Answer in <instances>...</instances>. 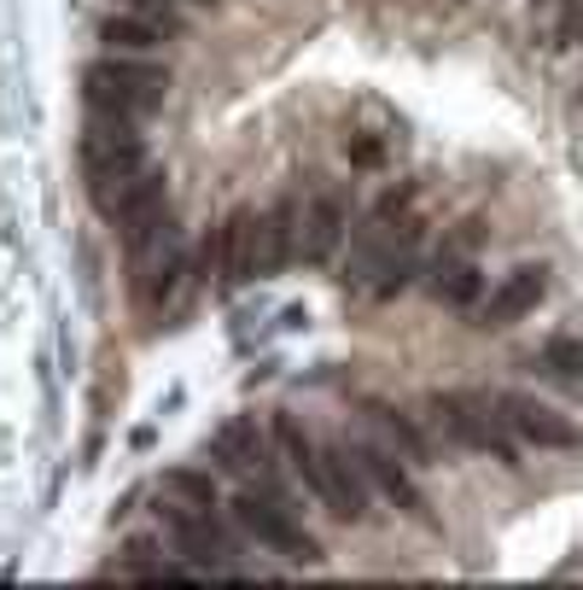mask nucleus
I'll return each mask as SVG.
<instances>
[{
    "instance_id": "1",
    "label": "nucleus",
    "mask_w": 583,
    "mask_h": 590,
    "mask_svg": "<svg viewBox=\"0 0 583 590\" xmlns=\"http://www.w3.org/2000/svg\"><path fill=\"white\" fill-rule=\"evenodd\" d=\"M176 71L158 65V53H99L82 65V106L99 112V117H152L163 99H170Z\"/></svg>"
},
{
    "instance_id": "2",
    "label": "nucleus",
    "mask_w": 583,
    "mask_h": 590,
    "mask_svg": "<svg viewBox=\"0 0 583 590\" xmlns=\"http://www.w3.org/2000/svg\"><path fill=\"white\" fill-rule=\"evenodd\" d=\"M426 421L444 444L485 456V462H502V467H519V451H526L508 433L502 410H496V386H444V392L426 398Z\"/></svg>"
},
{
    "instance_id": "3",
    "label": "nucleus",
    "mask_w": 583,
    "mask_h": 590,
    "mask_svg": "<svg viewBox=\"0 0 583 590\" xmlns=\"http://www.w3.org/2000/svg\"><path fill=\"white\" fill-rule=\"evenodd\" d=\"M152 520H158V533L170 538V549L187 567H199V573H240V549L252 538L234 526L227 503L222 508H193V503H176V497L158 492Z\"/></svg>"
},
{
    "instance_id": "4",
    "label": "nucleus",
    "mask_w": 583,
    "mask_h": 590,
    "mask_svg": "<svg viewBox=\"0 0 583 590\" xmlns=\"http://www.w3.org/2000/svg\"><path fill=\"white\" fill-rule=\"evenodd\" d=\"M227 515H234V526L257 549H268V556H280L292 567H321L327 561V544L304 526L298 508L280 503V497H268V492H257V485H240V492L227 497Z\"/></svg>"
},
{
    "instance_id": "5",
    "label": "nucleus",
    "mask_w": 583,
    "mask_h": 590,
    "mask_svg": "<svg viewBox=\"0 0 583 590\" xmlns=\"http://www.w3.org/2000/svg\"><path fill=\"white\" fill-rule=\"evenodd\" d=\"M344 451L357 456V467H362V480H368V492L380 497L385 508H398L403 520H414V526H437V515H432V503H426V485L414 480V462L398 451L391 439H380L373 426H344Z\"/></svg>"
},
{
    "instance_id": "6",
    "label": "nucleus",
    "mask_w": 583,
    "mask_h": 590,
    "mask_svg": "<svg viewBox=\"0 0 583 590\" xmlns=\"http://www.w3.org/2000/svg\"><path fill=\"white\" fill-rule=\"evenodd\" d=\"M496 410H502L508 433L526 444V451H577L583 444V426L554 410V403H543L537 392H519V386H496Z\"/></svg>"
},
{
    "instance_id": "7",
    "label": "nucleus",
    "mask_w": 583,
    "mask_h": 590,
    "mask_svg": "<svg viewBox=\"0 0 583 590\" xmlns=\"http://www.w3.org/2000/svg\"><path fill=\"white\" fill-rule=\"evenodd\" d=\"M204 456H211L216 474L252 485L280 451H275V433H268V421H257V415H227L216 433H211V444H204Z\"/></svg>"
},
{
    "instance_id": "8",
    "label": "nucleus",
    "mask_w": 583,
    "mask_h": 590,
    "mask_svg": "<svg viewBox=\"0 0 583 590\" xmlns=\"http://www.w3.org/2000/svg\"><path fill=\"white\" fill-rule=\"evenodd\" d=\"M543 298H549V270H543V263H519V270H508L485 298H478L473 322H478V328H513V322L537 316V304H543Z\"/></svg>"
},
{
    "instance_id": "9",
    "label": "nucleus",
    "mask_w": 583,
    "mask_h": 590,
    "mask_svg": "<svg viewBox=\"0 0 583 590\" xmlns=\"http://www.w3.org/2000/svg\"><path fill=\"white\" fill-rule=\"evenodd\" d=\"M350 240V193L344 188H316L304 199V229H298V257L304 263H332Z\"/></svg>"
},
{
    "instance_id": "10",
    "label": "nucleus",
    "mask_w": 583,
    "mask_h": 590,
    "mask_svg": "<svg viewBox=\"0 0 583 590\" xmlns=\"http://www.w3.org/2000/svg\"><path fill=\"white\" fill-rule=\"evenodd\" d=\"M362 421H368L380 439L398 444V451H403L414 467H437V462H444V439L432 433V421H421L414 410H403V403H391V398H362Z\"/></svg>"
},
{
    "instance_id": "11",
    "label": "nucleus",
    "mask_w": 583,
    "mask_h": 590,
    "mask_svg": "<svg viewBox=\"0 0 583 590\" xmlns=\"http://www.w3.org/2000/svg\"><path fill=\"white\" fill-rule=\"evenodd\" d=\"M123 257H129V270L146 275V270H163V263H181L187 252V234H181V222L170 217V206H158V211H146L135 222H123Z\"/></svg>"
},
{
    "instance_id": "12",
    "label": "nucleus",
    "mask_w": 583,
    "mask_h": 590,
    "mask_svg": "<svg viewBox=\"0 0 583 590\" xmlns=\"http://www.w3.org/2000/svg\"><path fill=\"white\" fill-rule=\"evenodd\" d=\"M421 281H426V298L432 304H449V310H478V298L490 293V275L478 270L473 257H455V263H432L426 257Z\"/></svg>"
},
{
    "instance_id": "13",
    "label": "nucleus",
    "mask_w": 583,
    "mask_h": 590,
    "mask_svg": "<svg viewBox=\"0 0 583 590\" xmlns=\"http://www.w3.org/2000/svg\"><path fill=\"white\" fill-rule=\"evenodd\" d=\"M94 35H99V48H112V53H163V42H176L163 24H152V18H140V12H106L94 24Z\"/></svg>"
},
{
    "instance_id": "14",
    "label": "nucleus",
    "mask_w": 583,
    "mask_h": 590,
    "mask_svg": "<svg viewBox=\"0 0 583 590\" xmlns=\"http://www.w3.org/2000/svg\"><path fill=\"white\" fill-rule=\"evenodd\" d=\"M526 362L543 380H554V386H583V339L577 334H549Z\"/></svg>"
},
{
    "instance_id": "15",
    "label": "nucleus",
    "mask_w": 583,
    "mask_h": 590,
    "mask_svg": "<svg viewBox=\"0 0 583 590\" xmlns=\"http://www.w3.org/2000/svg\"><path fill=\"white\" fill-rule=\"evenodd\" d=\"M158 492L176 497V503H193V508H222V485H216V467H163L158 474Z\"/></svg>"
},
{
    "instance_id": "16",
    "label": "nucleus",
    "mask_w": 583,
    "mask_h": 590,
    "mask_svg": "<svg viewBox=\"0 0 583 590\" xmlns=\"http://www.w3.org/2000/svg\"><path fill=\"white\" fill-rule=\"evenodd\" d=\"M117 12H140V18H152V24H163L170 35H187L193 30V18H187L181 0H112Z\"/></svg>"
},
{
    "instance_id": "17",
    "label": "nucleus",
    "mask_w": 583,
    "mask_h": 590,
    "mask_svg": "<svg viewBox=\"0 0 583 590\" xmlns=\"http://www.w3.org/2000/svg\"><path fill=\"white\" fill-rule=\"evenodd\" d=\"M344 152H350V170H380V165H385V140H380V135H368V129H362V135H350V140H344Z\"/></svg>"
},
{
    "instance_id": "18",
    "label": "nucleus",
    "mask_w": 583,
    "mask_h": 590,
    "mask_svg": "<svg viewBox=\"0 0 583 590\" xmlns=\"http://www.w3.org/2000/svg\"><path fill=\"white\" fill-rule=\"evenodd\" d=\"M577 48H583V0L560 12V24H554V53H577Z\"/></svg>"
},
{
    "instance_id": "19",
    "label": "nucleus",
    "mask_w": 583,
    "mask_h": 590,
    "mask_svg": "<svg viewBox=\"0 0 583 590\" xmlns=\"http://www.w3.org/2000/svg\"><path fill=\"white\" fill-rule=\"evenodd\" d=\"M129 444H135V451H152V444H158V426H135Z\"/></svg>"
},
{
    "instance_id": "20",
    "label": "nucleus",
    "mask_w": 583,
    "mask_h": 590,
    "mask_svg": "<svg viewBox=\"0 0 583 590\" xmlns=\"http://www.w3.org/2000/svg\"><path fill=\"white\" fill-rule=\"evenodd\" d=\"M537 7H543V12H554V18H560V12H566V7H577V0H537Z\"/></svg>"
},
{
    "instance_id": "21",
    "label": "nucleus",
    "mask_w": 583,
    "mask_h": 590,
    "mask_svg": "<svg viewBox=\"0 0 583 590\" xmlns=\"http://www.w3.org/2000/svg\"><path fill=\"white\" fill-rule=\"evenodd\" d=\"M193 7H222V0H193Z\"/></svg>"
}]
</instances>
